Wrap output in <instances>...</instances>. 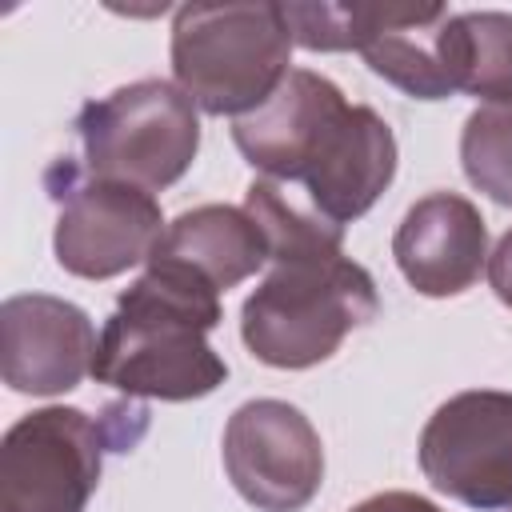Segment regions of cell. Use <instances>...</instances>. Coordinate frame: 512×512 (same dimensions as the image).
<instances>
[{"label":"cell","mask_w":512,"mask_h":512,"mask_svg":"<svg viewBox=\"0 0 512 512\" xmlns=\"http://www.w3.org/2000/svg\"><path fill=\"white\" fill-rule=\"evenodd\" d=\"M220 292L180 264L148 260L104 320L92 376L128 400H200L228 380L224 356L208 344L220 328Z\"/></svg>","instance_id":"cell-1"},{"label":"cell","mask_w":512,"mask_h":512,"mask_svg":"<svg viewBox=\"0 0 512 512\" xmlns=\"http://www.w3.org/2000/svg\"><path fill=\"white\" fill-rule=\"evenodd\" d=\"M376 312V280L352 256L280 260L244 300L240 340L260 364L300 372L336 356L344 336L372 324Z\"/></svg>","instance_id":"cell-2"},{"label":"cell","mask_w":512,"mask_h":512,"mask_svg":"<svg viewBox=\"0 0 512 512\" xmlns=\"http://www.w3.org/2000/svg\"><path fill=\"white\" fill-rule=\"evenodd\" d=\"M144 400H112L100 416L48 404L0 440V512H84L108 452H132L148 432Z\"/></svg>","instance_id":"cell-3"},{"label":"cell","mask_w":512,"mask_h":512,"mask_svg":"<svg viewBox=\"0 0 512 512\" xmlns=\"http://www.w3.org/2000/svg\"><path fill=\"white\" fill-rule=\"evenodd\" d=\"M284 4H184L172 16V76L208 116H248L288 80Z\"/></svg>","instance_id":"cell-4"},{"label":"cell","mask_w":512,"mask_h":512,"mask_svg":"<svg viewBox=\"0 0 512 512\" xmlns=\"http://www.w3.org/2000/svg\"><path fill=\"white\" fill-rule=\"evenodd\" d=\"M88 176L144 192L172 188L200 152V108L172 80H132L76 116Z\"/></svg>","instance_id":"cell-5"},{"label":"cell","mask_w":512,"mask_h":512,"mask_svg":"<svg viewBox=\"0 0 512 512\" xmlns=\"http://www.w3.org/2000/svg\"><path fill=\"white\" fill-rule=\"evenodd\" d=\"M44 188L56 204L52 252L68 276L112 280L148 264L164 236V212L152 192L88 176V168L72 156L52 160Z\"/></svg>","instance_id":"cell-6"},{"label":"cell","mask_w":512,"mask_h":512,"mask_svg":"<svg viewBox=\"0 0 512 512\" xmlns=\"http://www.w3.org/2000/svg\"><path fill=\"white\" fill-rule=\"evenodd\" d=\"M416 460L424 480L480 512L512 508V392L468 388L424 424Z\"/></svg>","instance_id":"cell-7"},{"label":"cell","mask_w":512,"mask_h":512,"mask_svg":"<svg viewBox=\"0 0 512 512\" xmlns=\"http://www.w3.org/2000/svg\"><path fill=\"white\" fill-rule=\"evenodd\" d=\"M232 488L256 512H304L324 484V444L312 420L276 396L244 400L220 440Z\"/></svg>","instance_id":"cell-8"},{"label":"cell","mask_w":512,"mask_h":512,"mask_svg":"<svg viewBox=\"0 0 512 512\" xmlns=\"http://www.w3.org/2000/svg\"><path fill=\"white\" fill-rule=\"evenodd\" d=\"M92 316L48 292H20L0 304V376L24 396L72 392L96 360Z\"/></svg>","instance_id":"cell-9"},{"label":"cell","mask_w":512,"mask_h":512,"mask_svg":"<svg viewBox=\"0 0 512 512\" xmlns=\"http://www.w3.org/2000/svg\"><path fill=\"white\" fill-rule=\"evenodd\" d=\"M396 160L400 148L388 120L368 104H344L316 136L296 184L320 216L344 228L388 192Z\"/></svg>","instance_id":"cell-10"},{"label":"cell","mask_w":512,"mask_h":512,"mask_svg":"<svg viewBox=\"0 0 512 512\" xmlns=\"http://www.w3.org/2000/svg\"><path fill=\"white\" fill-rule=\"evenodd\" d=\"M392 256L420 296L448 300L468 292L488 268V224L468 196L428 192L404 212Z\"/></svg>","instance_id":"cell-11"},{"label":"cell","mask_w":512,"mask_h":512,"mask_svg":"<svg viewBox=\"0 0 512 512\" xmlns=\"http://www.w3.org/2000/svg\"><path fill=\"white\" fill-rule=\"evenodd\" d=\"M344 104H348L344 92L328 76L312 68H292L264 108L232 124V140L264 180L296 184L300 164L308 160L316 136Z\"/></svg>","instance_id":"cell-12"},{"label":"cell","mask_w":512,"mask_h":512,"mask_svg":"<svg viewBox=\"0 0 512 512\" xmlns=\"http://www.w3.org/2000/svg\"><path fill=\"white\" fill-rule=\"evenodd\" d=\"M148 260H168L188 268L192 276L208 280L216 292H228L236 284H244L248 276H256L272 256H268V240L260 232V224L248 216V208L240 204H200L180 212L156 252Z\"/></svg>","instance_id":"cell-13"},{"label":"cell","mask_w":512,"mask_h":512,"mask_svg":"<svg viewBox=\"0 0 512 512\" xmlns=\"http://www.w3.org/2000/svg\"><path fill=\"white\" fill-rule=\"evenodd\" d=\"M448 16L452 12L444 4H392L388 24L360 48V56L380 80L396 84L400 92L416 100H448L456 92L440 52V28Z\"/></svg>","instance_id":"cell-14"},{"label":"cell","mask_w":512,"mask_h":512,"mask_svg":"<svg viewBox=\"0 0 512 512\" xmlns=\"http://www.w3.org/2000/svg\"><path fill=\"white\" fill-rule=\"evenodd\" d=\"M440 52L456 92L484 104L512 100V12H452L440 28Z\"/></svg>","instance_id":"cell-15"},{"label":"cell","mask_w":512,"mask_h":512,"mask_svg":"<svg viewBox=\"0 0 512 512\" xmlns=\"http://www.w3.org/2000/svg\"><path fill=\"white\" fill-rule=\"evenodd\" d=\"M248 216L260 224L268 240L272 264L280 260H300V256H332L344 252V228L320 216L308 200H296L284 184L256 176L244 192Z\"/></svg>","instance_id":"cell-16"},{"label":"cell","mask_w":512,"mask_h":512,"mask_svg":"<svg viewBox=\"0 0 512 512\" xmlns=\"http://www.w3.org/2000/svg\"><path fill=\"white\" fill-rule=\"evenodd\" d=\"M460 164L476 192L512 208V100L468 112L460 132Z\"/></svg>","instance_id":"cell-17"},{"label":"cell","mask_w":512,"mask_h":512,"mask_svg":"<svg viewBox=\"0 0 512 512\" xmlns=\"http://www.w3.org/2000/svg\"><path fill=\"white\" fill-rule=\"evenodd\" d=\"M292 40L308 52H360L392 16V4H284Z\"/></svg>","instance_id":"cell-18"},{"label":"cell","mask_w":512,"mask_h":512,"mask_svg":"<svg viewBox=\"0 0 512 512\" xmlns=\"http://www.w3.org/2000/svg\"><path fill=\"white\" fill-rule=\"evenodd\" d=\"M488 284H492V292H496V300L504 304V308H512V228L496 240V248L488 252Z\"/></svg>","instance_id":"cell-19"},{"label":"cell","mask_w":512,"mask_h":512,"mask_svg":"<svg viewBox=\"0 0 512 512\" xmlns=\"http://www.w3.org/2000/svg\"><path fill=\"white\" fill-rule=\"evenodd\" d=\"M348 512H444V508H436L428 496H416V492H400V488H392V492H376V496H368V500L352 504Z\"/></svg>","instance_id":"cell-20"}]
</instances>
